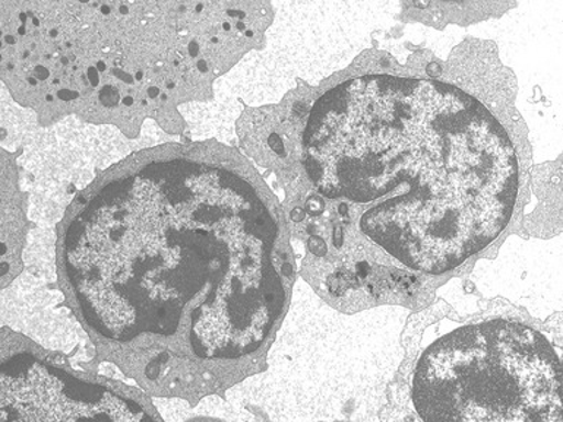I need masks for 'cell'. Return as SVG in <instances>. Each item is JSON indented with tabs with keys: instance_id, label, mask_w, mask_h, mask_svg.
<instances>
[{
	"instance_id": "1",
	"label": "cell",
	"mask_w": 563,
	"mask_h": 422,
	"mask_svg": "<svg viewBox=\"0 0 563 422\" xmlns=\"http://www.w3.org/2000/svg\"><path fill=\"white\" fill-rule=\"evenodd\" d=\"M280 225L263 193L208 148L121 164L65 218L62 273L106 341L168 340L170 354L238 362L263 348L286 306Z\"/></svg>"
},
{
	"instance_id": "2",
	"label": "cell",
	"mask_w": 563,
	"mask_h": 422,
	"mask_svg": "<svg viewBox=\"0 0 563 422\" xmlns=\"http://www.w3.org/2000/svg\"><path fill=\"white\" fill-rule=\"evenodd\" d=\"M303 148L318 192L367 207L361 233L416 273L459 268L503 234L517 206L511 135L451 84L347 79L313 104Z\"/></svg>"
},
{
	"instance_id": "3",
	"label": "cell",
	"mask_w": 563,
	"mask_h": 422,
	"mask_svg": "<svg viewBox=\"0 0 563 422\" xmlns=\"http://www.w3.org/2000/svg\"><path fill=\"white\" fill-rule=\"evenodd\" d=\"M246 16L232 3H2L3 79L30 101L146 106L219 70Z\"/></svg>"
},
{
	"instance_id": "4",
	"label": "cell",
	"mask_w": 563,
	"mask_h": 422,
	"mask_svg": "<svg viewBox=\"0 0 563 422\" xmlns=\"http://www.w3.org/2000/svg\"><path fill=\"white\" fill-rule=\"evenodd\" d=\"M413 403L423 421H561V359L509 320L448 333L419 358Z\"/></svg>"
},
{
	"instance_id": "5",
	"label": "cell",
	"mask_w": 563,
	"mask_h": 422,
	"mask_svg": "<svg viewBox=\"0 0 563 422\" xmlns=\"http://www.w3.org/2000/svg\"><path fill=\"white\" fill-rule=\"evenodd\" d=\"M3 421H151L144 408L104 386L20 354L2 364Z\"/></svg>"
}]
</instances>
